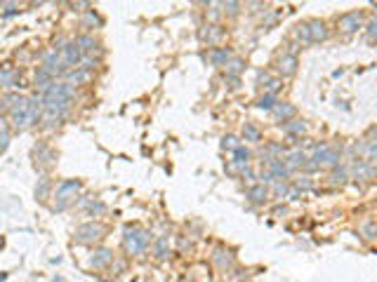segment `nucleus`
I'll return each mask as SVG.
<instances>
[{
  "instance_id": "obj_42",
  "label": "nucleus",
  "mask_w": 377,
  "mask_h": 282,
  "mask_svg": "<svg viewBox=\"0 0 377 282\" xmlns=\"http://www.w3.org/2000/svg\"><path fill=\"white\" fill-rule=\"evenodd\" d=\"M274 191H276V195H285L287 193V184H285V181H283V184H281V181H276V184H274Z\"/></svg>"
},
{
  "instance_id": "obj_8",
  "label": "nucleus",
  "mask_w": 377,
  "mask_h": 282,
  "mask_svg": "<svg viewBox=\"0 0 377 282\" xmlns=\"http://www.w3.org/2000/svg\"><path fill=\"white\" fill-rule=\"evenodd\" d=\"M222 38H224V31L217 26V24H207V26L200 28V40L207 45H217Z\"/></svg>"
},
{
  "instance_id": "obj_18",
  "label": "nucleus",
  "mask_w": 377,
  "mask_h": 282,
  "mask_svg": "<svg viewBox=\"0 0 377 282\" xmlns=\"http://www.w3.org/2000/svg\"><path fill=\"white\" fill-rule=\"evenodd\" d=\"M283 132L290 134V137H302V134L306 132V125L302 123V120H287V123L283 125Z\"/></svg>"
},
{
  "instance_id": "obj_30",
  "label": "nucleus",
  "mask_w": 377,
  "mask_h": 282,
  "mask_svg": "<svg viewBox=\"0 0 377 282\" xmlns=\"http://www.w3.org/2000/svg\"><path fill=\"white\" fill-rule=\"evenodd\" d=\"M361 233H363V238H368V240H373L377 235V226L373 223V221H366L363 226H361Z\"/></svg>"
},
{
  "instance_id": "obj_40",
  "label": "nucleus",
  "mask_w": 377,
  "mask_h": 282,
  "mask_svg": "<svg viewBox=\"0 0 377 282\" xmlns=\"http://www.w3.org/2000/svg\"><path fill=\"white\" fill-rule=\"evenodd\" d=\"M368 38L370 40H375L377 38V19H373V21L368 24Z\"/></svg>"
},
{
  "instance_id": "obj_9",
  "label": "nucleus",
  "mask_w": 377,
  "mask_h": 282,
  "mask_svg": "<svg viewBox=\"0 0 377 282\" xmlns=\"http://www.w3.org/2000/svg\"><path fill=\"white\" fill-rule=\"evenodd\" d=\"M351 174L356 179H373L377 174V169L370 165L368 160H354V167H351Z\"/></svg>"
},
{
  "instance_id": "obj_41",
  "label": "nucleus",
  "mask_w": 377,
  "mask_h": 282,
  "mask_svg": "<svg viewBox=\"0 0 377 282\" xmlns=\"http://www.w3.org/2000/svg\"><path fill=\"white\" fill-rule=\"evenodd\" d=\"M2 134H9V123L5 115H0V137H2Z\"/></svg>"
},
{
  "instance_id": "obj_5",
  "label": "nucleus",
  "mask_w": 377,
  "mask_h": 282,
  "mask_svg": "<svg viewBox=\"0 0 377 282\" xmlns=\"http://www.w3.org/2000/svg\"><path fill=\"white\" fill-rule=\"evenodd\" d=\"M83 57H85V54H83V50L78 47V43H76V40H69V43H66V47L62 50V59H64V64H69L71 69L81 64Z\"/></svg>"
},
{
  "instance_id": "obj_10",
  "label": "nucleus",
  "mask_w": 377,
  "mask_h": 282,
  "mask_svg": "<svg viewBox=\"0 0 377 282\" xmlns=\"http://www.w3.org/2000/svg\"><path fill=\"white\" fill-rule=\"evenodd\" d=\"M54 82V75H52V70L45 69V66H38L36 70V87H40V94L45 92L50 85Z\"/></svg>"
},
{
  "instance_id": "obj_38",
  "label": "nucleus",
  "mask_w": 377,
  "mask_h": 282,
  "mask_svg": "<svg viewBox=\"0 0 377 282\" xmlns=\"http://www.w3.org/2000/svg\"><path fill=\"white\" fill-rule=\"evenodd\" d=\"M222 7H224V12H229V14H238V12H241V2H222Z\"/></svg>"
},
{
  "instance_id": "obj_31",
  "label": "nucleus",
  "mask_w": 377,
  "mask_h": 282,
  "mask_svg": "<svg viewBox=\"0 0 377 282\" xmlns=\"http://www.w3.org/2000/svg\"><path fill=\"white\" fill-rule=\"evenodd\" d=\"M295 38L297 40H304V43H311V35H309V26L306 24H299L295 28Z\"/></svg>"
},
{
  "instance_id": "obj_20",
  "label": "nucleus",
  "mask_w": 377,
  "mask_h": 282,
  "mask_svg": "<svg viewBox=\"0 0 377 282\" xmlns=\"http://www.w3.org/2000/svg\"><path fill=\"white\" fill-rule=\"evenodd\" d=\"M76 43H78V47H81L83 52H90V54H94V47H97V40H94L92 35H78V38H76Z\"/></svg>"
},
{
  "instance_id": "obj_36",
  "label": "nucleus",
  "mask_w": 377,
  "mask_h": 282,
  "mask_svg": "<svg viewBox=\"0 0 377 282\" xmlns=\"http://www.w3.org/2000/svg\"><path fill=\"white\" fill-rule=\"evenodd\" d=\"M238 146H241V143H238V139H236V137H231V134H229V137H224V139H222V148L236 150V148H238Z\"/></svg>"
},
{
  "instance_id": "obj_13",
  "label": "nucleus",
  "mask_w": 377,
  "mask_h": 282,
  "mask_svg": "<svg viewBox=\"0 0 377 282\" xmlns=\"http://www.w3.org/2000/svg\"><path fill=\"white\" fill-rule=\"evenodd\" d=\"M269 172H271V176H274V179H276V181H281V179H283V181H285L287 176H290V167H287L285 162H283V160H274V162H271L269 165Z\"/></svg>"
},
{
  "instance_id": "obj_32",
  "label": "nucleus",
  "mask_w": 377,
  "mask_h": 282,
  "mask_svg": "<svg viewBox=\"0 0 377 282\" xmlns=\"http://www.w3.org/2000/svg\"><path fill=\"white\" fill-rule=\"evenodd\" d=\"M94 66H97V59L88 54V57H83V59H81V64H78L76 69H83V70H88V73H90V70L94 69Z\"/></svg>"
},
{
  "instance_id": "obj_34",
  "label": "nucleus",
  "mask_w": 377,
  "mask_h": 282,
  "mask_svg": "<svg viewBox=\"0 0 377 282\" xmlns=\"http://www.w3.org/2000/svg\"><path fill=\"white\" fill-rule=\"evenodd\" d=\"M347 174H349V172H347V167H340V169H335V172H332V184H344V181H347Z\"/></svg>"
},
{
  "instance_id": "obj_3",
  "label": "nucleus",
  "mask_w": 377,
  "mask_h": 282,
  "mask_svg": "<svg viewBox=\"0 0 377 282\" xmlns=\"http://www.w3.org/2000/svg\"><path fill=\"white\" fill-rule=\"evenodd\" d=\"M340 162V155H337V150H332L328 143H321L318 148H316V153L309 158V165H314V167H335Z\"/></svg>"
},
{
  "instance_id": "obj_19",
  "label": "nucleus",
  "mask_w": 377,
  "mask_h": 282,
  "mask_svg": "<svg viewBox=\"0 0 377 282\" xmlns=\"http://www.w3.org/2000/svg\"><path fill=\"white\" fill-rule=\"evenodd\" d=\"M153 254H156V259H165V256L170 254V240L168 238L156 240V242H153Z\"/></svg>"
},
{
  "instance_id": "obj_22",
  "label": "nucleus",
  "mask_w": 377,
  "mask_h": 282,
  "mask_svg": "<svg viewBox=\"0 0 377 282\" xmlns=\"http://www.w3.org/2000/svg\"><path fill=\"white\" fill-rule=\"evenodd\" d=\"M66 78L71 80L73 85H83V82H88V80H90V73H88V70H83V69H71V73H69Z\"/></svg>"
},
{
  "instance_id": "obj_16",
  "label": "nucleus",
  "mask_w": 377,
  "mask_h": 282,
  "mask_svg": "<svg viewBox=\"0 0 377 282\" xmlns=\"http://www.w3.org/2000/svg\"><path fill=\"white\" fill-rule=\"evenodd\" d=\"M279 70L283 75H292L297 70V57H290V54H283L279 59Z\"/></svg>"
},
{
  "instance_id": "obj_37",
  "label": "nucleus",
  "mask_w": 377,
  "mask_h": 282,
  "mask_svg": "<svg viewBox=\"0 0 377 282\" xmlns=\"http://www.w3.org/2000/svg\"><path fill=\"white\" fill-rule=\"evenodd\" d=\"M285 153V148L281 146V143H269L267 146V158H271V155H283Z\"/></svg>"
},
{
  "instance_id": "obj_17",
  "label": "nucleus",
  "mask_w": 377,
  "mask_h": 282,
  "mask_svg": "<svg viewBox=\"0 0 377 282\" xmlns=\"http://www.w3.org/2000/svg\"><path fill=\"white\" fill-rule=\"evenodd\" d=\"M248 198H250V203L262 205L264 200H267V186H264V184L250 186V191H248Z\"/></svg>"
},
{
  "instance_id": "obj_2",
  "label": "nucleus",
  "mask_w": 377,
  "mask_h": 282,
  "mask_svg": "<svg viewBox=\"0 0 377 282\" xmlns=\"http://www.w3.org/2000/svg\"><path fill=\"white\" fill-rule=\"evenodd\" d=\"M81 191V181L78 179H71V181H62L59 188H57V212H64L69 205H76V193Z\"/></svg>"
},
{
  "instance_id": "obj_29",
  "label": "nucleus",
  "mask_w": 377,
  "mask_h": 282,
  "mask_svg": "<svg viewBox=\"0 0 377 282\" xmlns=\"http://www.w3.org/2000/svg\"><path fill=\"white\" fill-rule=\"evenodd\" d=\"M241 70H243V62H241V59H234V62L226 64V75H231V78H236Z\"/></svg>"
},
{
  "instance_id": "obj_44",
  "label": "nucleus",
  "mask_w": 377,
  "mask_h": 282,
  "mask_svg": "<svg viewBox=\"0 0 377 282\" xmlns=\"http://www.w3.org/2000/svg\"><path fill=\"white\" fill-rule=\"evenodd\" d=\"M210 12H207V19H210V21H217V19H219V9L215 7V5H210Z\"/></svg>"
},
{
  "instance_id": "obj_6",
  "label": "nucleus",
  "mask_w": 377,
  "mask_h": 282,
  "mask_svg": "<svg viewBox=\"0 0 377 282\" xmlns=\"http://www.w3.org/2000/svg\"><path fill=\"white\" fill-rule=\"evenodd\" d=\"M19 80H21V75H19L17 69H12V66H2L0 69V87H19Z\"/></svg>"
},
{
  "instance_id": "obj_27",
  "label": "nucleus",
  "mask_w": 377,
  "mask_h": 282,
  "mask_svg": "<svg viewBox=\"0 0 377 282\" xmlns=\"http://www.w3.org/2000/svg\"><path fill=\"white\" fill-rule=\"evenodd\" d=\"M262 132H260V127H255V125H245L243 127V139L245 141H260Z\"/></svg>"
},
{
  "instance_id": "obj_11",
  "label": "nucleus",
  "mask_w": 377,
  "mask_h": 282,
  "mask_svg": "<svg viewBox=\"0 0 377 282\" xmlns=\"http://www.w3.org/2000/svg\"><path fill=\"white\" fill-rule=\"evenodd\" d=\"M306 26H309V35H311V43H321V40H325V38H328V28H325L323 21L314 19V21H309Z\"/></svg>"
},
{
  "instance_id": "obj_25",
  "label": "nucleus",
  "mask_w": 377,
  "mask_h": 282,
  "mask_svg": "<svg viewBox=\"0 0 377 282\" xmlns=\"http://www.w3.org/2000/svg\"><path fill=\"white\" fill-rule=\"evenodd\" d=\"M274 113H276V118H283V120H287V118H292V115H295V106H290V104H276Z\"/></svg>"
},
{
  "instance_id": "obj_26",
  "label": "nucleus",
  "mask_w": 377,
  "mask_h": 282,
  "mask_svg": "<svg viewBox=\"0 0 377 282\" xmlns=\"http://www.w3.org/2000/svg\"><path fill=\"white\" fill-rule=\"evenodd\" d=\"M276 104H279V101H276L274 94H264V97L257 99V108H264V111H274Z\"/></svg>"
},
{
  "instance_id": "obj_46",
  "label": "nucleus",
  "mask_w": 377,
  "mask_h": 282,
  "mask_svg": "<svg viewBox=\"0 0 377 282\" xmlns=\"http://www.w3.org/2000/svg\"><path fill=\"white\" fill-rule=\"evenodd\" d=\"M7 143H9V134H2V137H0V150L7 148Z\"/></svg>"
},
{
  "instance_id": "obj_43",
  "label": "nucleus",
  "mask_w": 377,
  "mask_h": 282,
  "mask_svg": "<svg viewBox=\"0 0 377 282\" xmlns=\"http://www.w3.org/2000/svg\"><path fill=\"white\" fill-rule=\"evenodd\" d=\"M295 186H297V188H302V191H306V188H311V181H309L306 176H302V179H299Z\"/></svg>"
},
{
  "instance_id": "obj_35",
  "label": "nucleus",
  "mask_w": 377,
  "mask_h": 282,
  "mask_svg": "<svg viewBox=\"0 0 377 282\" xmlns=\"http://www.w3.org/2000/svg\"><path fill=\"white\" fill-rule=\"evenodd\" d=\"M215 261H217L219 266H222V268H224V266L231 264V254H229V252H222V249H219V252L215 254Z\"/></svg>"
},
{
  "instance_id": "obj_33",
  "label": "nucleus",
  "mask_w": 377,
  "mask_h": 282,
  "mask_svg": "<svg viewBox=\"0 0 377 282\" xmlns=\"http://www.w3.org/2000/svg\"><path fill=\"white\" fill-rule=\"evenodd\" d=\"M47 193H50V181L47 179H40V186L36 188V198H40V200H45Z\"/></svg>"
},
{
  "instance_id": "obj_15",
  "label": "nucleus",
  "mask_w": 377,
  "mask_h": 282,
  "mask_svg": "<svg viewBox=\"0 0 377 282\" xmlns=\"http://www.w3.org/2000/svg\"><path fill=\"white\" fill-rule=\"evenodd\" d=\"M306 162H309V158H306V153L304 150H292L290 155H287V167H290V172L295 167H306Z\"/></svg>"
},
{
  "instance_id": "obj_28",
  "label": "nucleus",
  "mask_w": 377,
  "mask_h": 282,
  "mask_svg": "<svg viewBox=\"0 0 377 282\" xmlns=\"http://www.w3.org/2000/svg\"><path fill=\"white\" fill-rule=\"evenodd\" d=\"M19 101H21V97H19L17 92H9V94H5V97H2L0 106H2V108H9V111H12V108H14V106L19 104Z\"/></svg>"
},
{
  "instance_id": "obj_14",
  "label": "nucleus",
  "mask_w": 377,
  "mask_h": 282,
  "mask_svg": "<svg viewBox=\"0 0 377 282\" xmlns=\"http://www.w3.org/2000/svg\"><path fill=\"white\" fill-rule=\"evenodd\" d=\"M229 59H231V50L229 47H215L210 52V62L215 64V66H226Z\"/></svg>"
},
{
  "instance_id": "obj_39",
  "label": "nucleus",
  "mask_w": 377,
  "mask_h": 282,
  "mask_svg": "<svg viewBox=\"0 0 377 282\" xmlns=\"http://www.w3.org/2000/svg\"><path fill=\"white\" fill-rule=\"evenodd\" d=\"M88 212H90V214H104V212H106V205L104 203H92Z\"/></svg>"
},
{
  "instance_id": "obj_21",
  "label": "nucleus",
  "mask_w": 377,
  "mask_h": 282,
  "mask_svg": "<svg viewBox=\"0 0 377 282\" xmlns=\"http://www.w3.org/2000/svg\"><path fill=\"white\" fill-rule=\"evenodd\" d=\"M50 160H52V150L40 143V146L36 148V167H43V165H45V162H50Z\"/></svg>"
},
{
  "instance_id": "obj_24",
  "label": "nucleus",
  "mask_w": 377,
  "mask_h": 282,
  "mask_svg": "<svg viewBox=\"0 0 377 282\" xmlns=\"http://www.w3.org/2000/svg\"><path fill=\"white\" fill-rule=\"evenodd\" d=\"M234 162L236 165H248V162H250V150L245 148V146H238V148L234 150Z\"/></svg>"
},
{
  "instance_id": "obj_1",
  "label": "nucleus",
  "mask_w": 377,
  "mask_h": 282,
  "mask_svg": "<svg viewBox=\"0 0 377 282\" xmlns=\"http://www.w3.org/2000/svg\"><path fill=\"white\" fill-rule=\"evenodd\" d=\"M123 242H125V249L130 254H142L144 249L151 245V233H149V230H142V228H135V226H127Z\"/></svg>"
},
{
  "instance_id": "obj_45",
  "label": "nucleus",
  "mask_w": 377,
  "mask_h": 282,
  "mask_svg": "<svg viewBox=\"0 0 377 282\" xmlns=\"http://www.w3.org/2000/svg\"><path fill=\"white\" fill-rule=\"evenodd\" d=\"M260 179H262V184H271V181H276V179L271 176V172H269V169H267V172H262V176H260Z\"/></svg>"
},
{
  "instance_id": "obj_7",
  "label": "nucleus",
  "mask_w": 377,
  "mask_h": 282,
  "mask_svg": "<svg viewBox=\"0 0 377 282\" xmlns=\"http://www.w3.org/2000/svg\"><path fill=\"white\" fill-rule=\"evenodd\" d=\"M361 21H363L361 9H354V12H349V14H344V17L340 19V28L344 33H354V31L361 26Z\"/></svg>"
},
{
  "instance_id": "obj_4",
  "label": "nucleus",
  "mask_w": 377,
  "mask_h": 282,
  "mask_svg": "<svg viewBox=\"0 0 377 282\" xmlns=\"http://www.w3.org/2000/svg\"><path fill=\"white\" fill-rule=\"evenodd\" d=\"M101 235H104V226H101V223H83V226L76 228V235H73V238L78 240V242H83V245H90V242L99 240Z\"/></svg>"
},
{
  "instance_id": "obj_12",
  "label": "nucleus",
  "mask_w": 377,
  "mask_h": 282,
  "mask_svg": "<svg viewBox=\"0 0 377 282\" xmlns=\"http://www.w3.org/2000/svg\"><path fill=\"white\" fill-rule=\"evenodd\" d=\"M111 261H113V252H111V249H97L94 256L90 259V266L92 268H104V266H108Z\"/></svg>"
},
{
  "instance_id": "obj_23",
  "label": "nucleus",
  "mask_w": 377,
  "mask_h": 282,
  "mask_svg": "<svg viewBox=\"0 0 377 282\" xmlns=\"http://www.w3.org/2000/svg\"><path fill=\"white\" fill-rule=\"evenodd\" d=\"M81 26H83V28L101 26V17H99L94 9H88V14H85V17H83V21H81Z\"/></svg>"
}]
</instances>
